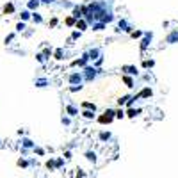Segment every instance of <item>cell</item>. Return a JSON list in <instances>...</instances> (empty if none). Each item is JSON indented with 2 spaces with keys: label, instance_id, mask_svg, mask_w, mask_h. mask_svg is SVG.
<instances>
[{
  "label": "cell",
  "instance_id": "cell-5",
  "mask_svg": "<svg viewBox=\"0 0 178 178\" xmlns=\"http://www.w3.org/2000/svg\"><path fill=\"white\" fill-rule=\"evenodd\" d=\"M123 70H127L128 73H137V70H135V68H134V66H125V68H123Z\"/></svg>",
  "mask_w": 178,
  "mask_h": 178
},
{
  "label": "cell",
  "instance_id": "cell-1",
  "mask_svg": "<svg viewBox=\"0 0 178 178\" xmlns=\"http://www.w3.org/2000/svg\"><path fill=\"white\" fill-rule=\"evenodd\" d=\"M148 96H151V89H150V87L143 89V91L139 93V98H148Z\"/></svg>",
  "mask_w": 178,
  "mask_h": 178
},
{
  "label": "cell",
  "instance_id": "cell-10",
  "mask_svg": "<svg viewBox=\"0 0 178 178\" xmlns=\"http://www.w3.org/2000/svg\"><path fill=\"white\" fill-rule=\"evenodd\" d=\"M137 112H139V111H134V109H130V111H128V116H130V118H134L135 114H137Z\"/></svg>",
  "mask_w": 178,
  "mask_h": 178
},
{
  "label": "cell",
  "instance_id": "cell-11",
  "mask_svg": "<svg viewBox=\"0 0 178 178\" xmlns=\"http://www.w3.org/2000/svg\"><path fill=\"white\" fill-rule=\"evenodd\" d=\"M4 11H6V13H13V6H11V4H9V6H6V9H4Z\"/></svg>",
  "mask_w": 178,
  "mask_h": 178
},
{
  "label": "cell",
  "instance_id": "cell-2",
  "mask_svg": "<svg viewBox=\"0 0 178 178\" xmlns=\"http://www.w3.org/2000/svg\"><path fill=\"white\" fill-rule=\"evenodd\" d=\"M150 39H151V34H148V36L143 39V43H141V48H143V50H144L146 46H148V41H150Z\"/></svg>",
  "mask_w": 178,
  "mask_h": 178
},
{
  "label": "cell",
  "instance_id": "cell-9",
  "mask_svg": "<svg viewBox=\"0 0 178 178\" xmlns=\"http://www.w3.org/2000/svg\"><path fill=\"white\" fill-rule=\"evenodd\" d=\"M66 23H68V25H73V23H75V16H73V18H66Z\"/></svg>",
  "mask_w": 178,
  "mask_h": 178
},
{
  "label": "cell",
  "instance_id": "cell-4",
  "mask_svg": "<svg viewBox=\"0 0 178 178\" xmlns=\"http://www.w3.org/2000/svg\"><path fill=\"white\" fill-rule=\"evenodd\" d=\"M123 80L127 82V86H128V87H132V86H134V80H132L130 77H123Z\"/></svg>",
  "mask_w": 178,
  "mask_h": 178
},
{
  "label": "cell",
  "instance_id": "cell-3",
  "mask_svg": "<svg viewBox=\"0 0 178 178\" xmlns=\"http://www.w3.org/2000/svg\"><path fill=\"white\" fill-rule=\"evenodd\" d=\"M86 27H87V23L84 22V20H78V22H77V29H80V30H86Z\"/></svg>",
  "mask_w": 178,
  "mask_h": 178
},
{
  "label": "cell",
  "instance_id": "cell-12",
  "mask_svg": "<svg viewBox=\"0 0 178 178\" xmlns=\"http://www.w3.org/2000/svg\"><path fill=\"white\" fill-rule=\"evenodd\" d=\"M55 25H57V18H54V20L50 22V27H55Z\"/></svg>",
  "mask_w": 178,
  "mask_h": 178
},
{
  "label": "cell",
  "instance_id": "cell-13",
  "mask_svg": "<svg viewBox=\"0 0 178 178\" xmlns=\"http://www.w3.org/2000/svg\"><path fill=\"white\" fill-rule=\"evenodd\" d=\"M132 36H134V38H139L141 32H139V30H135V32H132Z\"/></svg>",
  "mask_w": 178,
  "mask_h": 178
},
{
  "label": "cell",
  "instance_id": "cell-6",
  "mask_svg": "<svg viewBox=\"0 0 178 178\" xmlns=\"http://www.w3.org/2000/svg\"><path fill=\"white\" fill-rule=\"evenodd\" d=\"M82 107H86V109H93V111H95V103H89V102L82 103Z\"/></svg>",
  "mask_w": 178,
  "mask_h": 178
},
{
  "label": "cell",
  "instance_id": "cell-8",
  "mask_svg": "<svg viewBox=\"0 0 178 178\" xmlns=\"http://www.w3.org/2000/svg\"><path fill=\"white\" fill-rule=\"evenodd\" d=\"M84 116H86V118H93L95 114H93V111H86V112H84Z\"/></svg>",
  "mask_w": 178,
  "mask_h": 178
},
{
  "label": "cell",
  "instance_id": "cell-7",
  "mask_svg": "<svg viewBox=\"0 0 178 178\" xmlns=\"http://www.w3.org/2000/svg\"><path fill=\"white\" fill-rule=\"evenodd\" d=\"M73 16H75V18H80V16H82V14H80V9H78V7L75 9V11H73Z\"/></svg>",
  "mask_w": 178,
  "mask_h": 178
}]
</instances>
